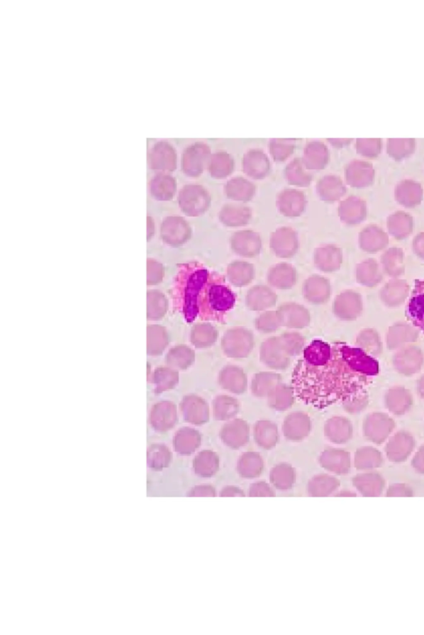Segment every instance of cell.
Here are the masks:
<instances>
[{"mask_svg": "<svg viewBox=\"0 0 424 635\" xmlns=\"http://www.w3.org/2000/svg\"><path fill=\"white\" fill-rule=\"evenodd\" d=\"M270 247L279 257H293L299 249L297 232L288 227L279 228L271 235Z\"/></svg>", "mask_w": 424, "mask_h": 635, "instance_id": "obj_7", "label": "cell"}, {"mask_svg": "<svg viewBox=\"0 0 424 635\" xmlns=\"http://www.w3.org/2000/svg\"><path fill=\"white\" fill-rule=\"evenodd\" d=\"M239 411V401L233 396L218 395L212 401V414L216 420L230 421L238 415Z\"/></svg>", "mask_w": 424, "mask_h": 635, "instance_id": "obj_26", "label": "cell"}, {"mask_svg": "<svg viewBox=\"0 0 424 635\" xmlns=\"http://www.w3.org/2000/svg\"><path fill=\"white\" fill-rule=\"evenodd\" d=\"M312 430L310 416L302 411L290 413L284 421L283 432L285 438L291 441H301L307 438Z\"/></svg>", "mask_w": 424, "mask_h": 635, "instance_id": "obj_11", "label": "cell"}, {"mask_svg": "<svg viewBox=\"0 0 424 635\" xmlns=\"http://www.w3.org/2000/svg\"><path fill=\"white\" fill-rule=\"evenodd\" d=\"M418 390L420 392L423 398H424V376L422 377L421 380L418 382Z\"/></svg>", "mask_w": 424, "mask_h": 635, "instance_id": "obj_41", "label": "cell"}, {"mask_svg": "<svg viewBox=\"0 0 424 635\" xmlns=\"http://www.w3.org/2000/svg\"><path fill=\"white\" fill-rule=\"evenodd\" d=\"M184 418L192 425H202L210 420V407L201 397L195 395L186 396L182 403Z\"/></svg>", "mask_w": 424, "mask_h": 635, "instance_id": "obj_13", "label": "cell"}, {"mask_svg": "<svg viewBox=\"0 0 424 635\" xmlns=\"http://www.w3.org/2000/svg\"><path fill=\"white\" fill-rule=\"evenodd\" d=\"M324 433L333 443H345L352 435V425L351 422L344 417L335 416L325 424Z\"/></svg>", "mask_w": 424, "mask_h": 635, "instance_id": "obj_22", "label": "cell"}, {"mask_svg": "<svg viewBox=\"0 0 424 635\" xmlns=\"http://www.w3.org/2000/svg\"><path fill=\"white\" fill-rule=\"evenodd\" d=\"M277 312L280 326L289 329L301 330L310 324L309 311L303 305L298 304H284L281 305Z\"/></svg>", "mask_w": 424, "mask_h": 635, "instance_id": "obj_10", "label": "cell"}, {"mask_svg": "<svg viewBox=\"0 0 424 635\" xmlns=\"http://www.w3.org/2000/svg\"><path fill=\"white\" fill-rule=\"evenodd\" d=\"M254 346L252 332L245 327H235L226 331L221 339V349L230 359H246L252 352Z\"/></svg>", "mask_w": 424, "mask_h": 635, "instance_id": "obj_4", "label": "cell"}, {"mask_svg": "<svg viewBox=\"0 0 424 635\" xmlns=\"http://www.w3.org/2000/svg\"><path fill=\"white\" fill-rule=\"evenodd\" d=\"M295 397L292 386L279 383L267 397L268 405L274 410L285 411L294 405Z\"/></svg>", "mask_w": 424, "mask_h": 635, "instance_id": "obj_27", "label": "cell"}, {"mask_svg": "<svg viewBox=\"0 0 424 635\" xmlns=\"http://www.w3.org/2000/svg\"><path fill=\"white\" fill-rule=\"evenodd\" d=\"M260 359L269 369L277 371L287 369L291 362V356L279 336L269 337L262 342L260 349Z\"/></svg>", "mask_w": 424, "mask_h": 635, "instance_id": "obj_5", "label": "cell"}, {"mask_svg": "<svg viewBox=\"0 0 424 635\" xmlns=\"http://www.w3.org/2000/svg\"><path fill=\"white\" fill-rule=\"evenodd\" d=\"M235 301L236 296L226 284L225 277L212 273L199 297V315L202 320L221 322L226 313L233 309Z\"/></svg>", "mask_w": 424, "mask_h": 635, "instance_id": "obj_2", "label": "cell"}, {"mask_svg": "<svg viewBox=\"0 0 424 635\" xmlns=\"http://www.w3.org/2000/svg\"><path fill=\"white\" fill-rule=\"evenodd\" d=\"M378 362L361 349L333 344L332 359L326 364L311 366L300 359L292 374L296 397L319 410L359 396L368 376L378 373Z\"/></svg>", "mask_w": 424, "mask_h": 635, "instance_id": "obj_1", "label": "cell"}, {"mask_svg": "<svg viewBox=\"0 0 424 635\" xmlns=\"http://www.w3.org/2000/svg\"><path fill=\"white\" fill-rule=\"evenodd\" d=\"M184 271V314L187 321L192 322L199 315V297L210 273L199 263L186 266Z\"/></svg>", "mask_w": 424, "mask_h": 635, "instance_id": "obj_3", "label": "cell"}, {"mask_svg": "<svg viewBox=\"0 0 424 635\" xmlns=\"http://www.w3.org/2000/svg\"><path fill=\"white\" fill-rule=\"evenodd\" d=\"M263 466V460L260 455L255 451H249L241 456L238 469L240 473L245 478H255L262 473Z\"/></svg>", "mask_w": 424, "mask_h": 635, "instance_id": "obj_33", "label": "cell"}, {"mask_svg": "<svg viewBox=\"0 0 424 635\" xmlns=\"http://www.w3.org/2000/svg\"><path fill=\"white\" fill-rule=\"evenodd\" d=\"M221 439L231 449H240L250 441V426L244 420L234 419L221 429Z\"/></svg>", "mask_w": 424, "mask_h": 635, "instance_id": "obj_9", "label": "cell"}, {"mask_svg": "<svg viewBox=\"0 0 424 635\" xmlns=\"http://www.w3.org/2000/svg\"><path fill=\"white\" fill-rule=\"evenodd\" d=\"M218 456L209 450L201 451L194 460L196 473L202 476L214 475L218 471Z\"/></svg>", "mask_w": 424, "mask_h": 635, "instance_id": "obj_32", "label": "cell"}, {"mask_svg": "<svg viewBox=\"0 0 424 635\" xmlns=\"http://www.w3.org/2000/svg\"><path fill=\"white\" fill-rule=\"evenodd\" d=\"M255 327L264 334H270L277 330L280 327L277 312L271 310L263 313L256 319Z\"/></svg>", "mask_w": 424, "mask_h": 635, "instance_id": "obj_37", "label": "cell"}, {"mask_svg": "<svg viewBox=\"0 0 424 635\" xmlns=\"http://www.w3.org/2000/svg\"><path fill=\"white\" fill-rule=\"evenodd\" d=\"M406 315L414 326L424 332V281H416Z\"/></svg>", "mask_w": 424, "mask_h": 635, "instance_id": "obj_18", "label": "cell"}, {"mask_svg": "<svg viewBox=\"0 0 424 635\" xmlns=\"http://www.w3.org/2000/svg\"><path fill=\"white\" fill-rule=\"evenodd\" d=\"M231 249L236 254L245 257H254L262 249V240L257 232L251 230L239 231L230 238Z\"/></svg>", "mask_w": 424, "mask_h": 635, "instance_id": "obj_8", "label": "cell"}, {"mask_svg": "<svg viewBox=\"0 0 424 635\" xmlns=\"http://www.w3.org/2000/svg\"><path fill=\"white\" fill-rule=\"evenodd\" d=\"M226 195L231 200L248 202L253 198L255 189L250 183L245 181H233L226 186Z\"/></svg>", "mask_w": 424, "mask_h": 635, "instance_id": "obj_34", "label": "cell"}, {"mask_svg": "<svg viewBox=\"0 0 424 635\" xmlns=\"http://www.w3.org/2000/svg\"><path fill=\"white\" fill-rule=\"evenodd\" d=\"M255 276V267L249 262L236 261L228 267L229 281L236 287H243L250 284Z\"/></svg>", "mask_w": 424, "mask_h": 635, "instance_id": "obj_28", "label": "cell"}, {"mask_svg": "<svg viewBox=\"0 0 424 635\" xmlns=\"http://www.w3.org/2000/svg\"><path fill=\"white\" fill-rule=\"evenodd\" d=\"M361 297L352 291L343 292L333 303V312L340 319L352 320L361 314Z\"/></svg>", "mask_w": 424, "mask_h": 635, "instance_id": "obj_14", "label": "cell"}, {"mask_svg": "<svg viewBox=\"0 0 424 635\" xmlns=\"http://www.w3.org/2000/svg\"><path fill=\"white\" fill-rule=\"evenodd\" d=\"M252 213L248 206L241 205H225L219 213L221 223L226 227H240L248 225Z\"/></svg>", "mask_w": 424, "mask_h": 635, "instance_id": "obj_21", "label": "cell"}, {"mask_svg": "<svg viewBox=\"0 0 424 635\" xmlns=\"http://www.w3.org/2000/svg\"><path fill=\"white\" fill-rule=\"evenodd\" d=\"M218 331L210 324H197L191 331V340L197 349H208L218 339Z\"/></svg>", "mask_w": 424, "mask_h": 635, "instance_id": "obj_30", "label": "cell"}, {"mask_svg": "<svg viewBox=\"0 0 424 635\" xmlns=\"http://www.w3.org/2000/svg\"><path fill=\"white\" fill-rule=\"evenodd\" d=\"M342 262V251L333 245L318 248L314 253L316 266L324 272H334L339 269Z\"/></svg>", "mask_w": 424, "mask_h": 635, "instance_id": "obj_19", "label": "cell"}, {"mask_svg": "<svg viewBox=\"0 0 424 635\" xmlns=\"http://www.w3.org/2000/svg\"><path fill=\"white\" fill-rule=\"evenodd\" d=\"M174 364L181 369H186L195 361V352L187 347H177L172 354Z\"/></svg>", "mask_w": 424, "mask_h": 635, "instance_id": "obj_39", "label": "cell"}, {"mask_svg": "<svg viewBox=\"0 0 424 635\" xmlns=\"http://www.w3.org/2000/svg\"><path fill=\"white\" fill-rule=\"evenodd\" d=\"M218 382L221 388L236 395L245 393L248 388L247 376L238 366H224L220 371Z\"/></svg>", "mask_w": 424, "mask_h": 635, "instance_id": "obj_12", "label": "cell"}, {"mask_svg": "<svg viewBox=\"0 0 424 635\" xmlns=\"http://www.w3.org/2000/svg\"><path fill=\"white\" fill-rule=\"evenodd\" d=\"M331 296V286L326 278L315 275L308 278L303 286L305 300L313 305H323Z\"/></svg>", "mask_w": 424, "mask_h": 635, "instance_id": "obj_15", "label": "cell"}, {"mask_svg": "<svg viewBox=\"0 0 424 635\" xmlns=\"http://www.w3.org/2000/svg\"><path fill=\"white\" fill-rule=\"evenodd\" d=\"M306 198L303 193L296 191H286L278 197L277 206L283 215L297 218L303 215L306 208Z\"/></svg>", "mask_w": 424, "mask_h": 635, "instance_id": "obj_17", "label": "cell"}, {"mask_svg": "<svg viewBox=\"0 0 424 635\" xmlns=\"http://www.w3.org/2000/svg\"><path fill=\"white\" fill-rule=\"evenodd\" d=\"M281 380L282 377L275 372H259L251 381V392L257 398H267L270 392L281 383Z\"/></svg>", "mask_w": 424, "mask_h": 635, "instance_id": "obj_25", "label": "cell"}, {"mask_svg": "<svg viewBox=\"0 0 424 635\" xmlns=\"http://www.w3.org/2000/svg\"><path fill=\"white\" fill-rule=\"evenodd\" d=\"M333 356V345L322 340H314L303 350V361L311 366L327 364Z\"/></svg>", "mask_w": 424, "mask_h": 635, "instance_id": "obj_24", "label": "cell"}, {"mask_svg": "<svg viewBox=\"0 0 424 635\" xmlns=\"http://www.w3.org/2000/svg\"><path fill=\"white\" fill-rule=\"evenodd\" d=\"M401 140H389L388 145V152L391 156L401 158L406 157L407 154L412 152L413 148V141L404 140L402 147Z\"/></svg>", "mask_w": 424, "mask_h": 635, "instance_id": "obj_40", "label": "cell"}, {"mask_svg": "<svg viewBox=\"0 0 424 635\" xmlns=\"http://www.w3.org/2000/svg\"><path fill=\"white\" fill-rule=\"evenodd\" d=\"M278 296L267 286L259 285L251 288L246 295L245 304L252 311H264L275 305Z\"/></svg>", "mask_w": 424, "mask_h": 635, "instance_id": "obj_16", "label": "cell"}, {"mask_svg": "<svg viewBox=\"0 0 424 635\" xmlns=\"http://www.w3.org/2000/svg\"><path fill=\"white\" fill-rule=\"evenodd\" d=\"M334 177H329L327 180L320 182L318 193L323 201L333 202L338 200L344 195L345 190L341 181L335 180Z\"/></svg>", "mask_w": 424, "mask_h": 635, "instance_id": "obj_35", "label": "cell"}, {"mask_svg": "<svg viewBox=\"0 0 424 635\" xmlns=\"http://www.w3.org/2000/svg\"><path fill=\"white\" fill-rule=\"evenodd\" d=\"M254 439L260 448L270 449L279 441L278 426L270 420H259L254 426Z\"/></svg>", "mask_w": 424, "mask_h": 635, "instance_id": "obj_23", "label": "cell"}, {"mask_svg": "<svg viewBox=\"0 0 424 635\" xmlns=\"http://www.w3.org/2000/svg\"><path fill=\"white\" fill-rule=\"evenodd\" d=\"M268 282L279 290H289L297 282V271L287 263H280L271 268L268 273Z\"/></svg>", "mask_w": 424, "mask_h": 635, "instance_id": "obj_20", "label": "cell"}, {"mask_svg": "<svg viewBox=\"0 0 424 635\" xmlns=\"http://www.w3.org/2000/svg\"><path fill=\"white\" fill-rule=\"evenodd\" d=\"M339 215L348 225H356L366 218V205L357 198H349L340 205Z\"/></svg>", "mask_w": 424, "mask_h": 635, "instance_id": "obj_29", "label": "cell"}, {"mask_svg": "<svg viewBox=\"0 0 424 635\" xmlns=\"http://www.w3.org/2000/svg\"><path fill=\"white\" fill-rule=\"evenodd\" d=\"M271 479L276 485H289L292 484L294 480V471L292 466L288 464L278 465L271 473Z\"/></svg>", "mask_w": 424, "mask_h": 635, "instance_id": "obj_38", "label": "cell"}, {"mask_svg": "<svg viewBox=\"0 0 424 635\" xmlns=\"http://www.w3.org/2000/svg\"><path fill=\"white\" fill-rule=\"evenodd\" d=\"M181 206L189 216L203 215L211 207V198L203 188H186L181 195Z\"/></svg>", "mask_w": 424, "mask_h": 635, "instance_id": "obj_6", "label": "cell"}, {"mask_svg": "<svg viewBox=\"0 0 424 635\" xmlns=\"http://www.w3.org/2000/svg\"><path fill=\"white\" fill-rule=\"evenodd\" d=\"M279 337L291 357L299 356L302 352L305 345V339L299 332H284Z\"/></svg>", "mask_w": 424, "mask_h": 635, "instance_id": "obj_36", "label": "cell"}, {"mask_svg": "<svg viewBox=\"0 0 424 635\" xmlns=\"http://www.w3.org/2000/svg\"><path fill=\"white\" fill-rule=\"evenodd\" d=\"M201 443V435L194 429H182L177 435L175 446L182 454H190L199 448Z\"/></svg>", "mask_w": 424, "mask_h": 635, "instance_id": "obj_31", "label": "cell"}]
</instances>
